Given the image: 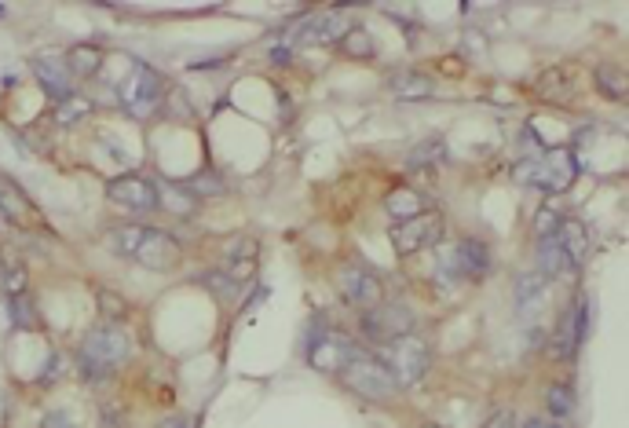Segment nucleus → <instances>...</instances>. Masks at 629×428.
Wrapping results in <instances>:
<instances>
[{"label":"nucleus","mask_w":629,"mask_h":428,"mask_svg":"<svg viewBox=\"0 0 629 428\" xmlns=\"http://www.w3.org/2000/svg\"><path fill=\"white\" fill-rule=\"evenodd\" d=\"M107 249L118 257L136 260L147 271H172L180 264V246L165 231L143 224H118L107 231Z\"/></svg>","instance_id":"f257e3e1"},{"label":"nucleus","mask_w":629,"mask_h":428,"mask_svg":"<svg viewBox=\"0 0 629 428\" xmlns=\"http://www.w3.org/2000/svg\"><path fill=\"white\" fill-rule=\"evenodd\" d=\"M578 158L571 147H553L542 150L538 158H527L516 165V183H527V187H538L545 194H564L571 183L578 180Z\"/></svg>","instance_id":"f03ea898"},{"label":"nucleus","mask_w":629,"mask_h":428,"mask_svg":"<svg viewBox=\"0 0 629 428\" xmlns=\"http://www.w3.org/2000/svg\"><path fill=\"white\" fill-rule=\"evenodd\" d=\"M132 352V341L121 326H99L85 337L81 344V374L92 381H103L107 374H114Z\"/></svg>","instance_id":"7ed1b4c3"},{"label":"nucleus","mask_w":629,"mask_h":428,"mask_svg":"<svg viewBox=\"0 0 629 428\" xmlns=\"http://www.w3.org/2000/svg\"><path fill=\"white\" fill-rule=\"evenodd\" d=\"M381 363L388 366V374H392L395 388H414L421 385V377L428 374V366H432V352H428V344L414 333H406V337H395V341L381 344Z\"/></svg>","instance_id":"20e7f679"},{"label":"nucleus","mask_w":629,"mask_h":428,"mask_svg":"<svg viewBox=\"0 0 629 428\" xmlns=\"http://www.w3.org/2000/svg\"><path fill=\"white\" fill-rule=\"evenodd\" d=\"M439 279L447 282H476L491 271V249L483 246L480 238H461V242H447L439 249L436 260Z\"/></svg>","instance_id":"39448f33"},{"label":"nucleus","mask_w":629,"mask_h":428,"mask_svg":"<svg viewBox=\"0 0 629 428\" xmlns=\"http://www.w3.org/2000/svg\"><path fill=\"white\" fill-rule=\"evenodd\" d=\"M161 96H165V77H161L158 70H150L147 63H132L128 77L118 85L121 107H125L132 118H150V114L161 107Z\"/></svg>","instance_id":"423d86ee"},{"label":"nucleus","mask_w":629,"mask_h":428,"mask_svg":"<svg viewBox=\"0 0 629 428\" xmlns=\"http://www.w3.org/2000/svg\"><path fill=\"white\" fill-rule=\"evenodd\" d=\"M344 385L352 388L355 396L370 399V403H381V399H392L395 396V381L388 374V366L377 359V355H366L359 352L352 363L341 370Z\"/></svg>","instance_id":"0eeeda50"},{"label":"nucleus","mask_w":629,"mask_h":428,"mask_svg":"<svg viewBox=\"0 0 629 428\" xmlns=\"http://www.w3.org/2000/svg\"><path fill=\"white\" fill-rule=\"evenodd\" d=\"M107 198L110 205H118V209H125L132 216H147L161 205L158 187L150 180H143V176H118V180H110Z\"/></svg>","instance_id":"6e6552de"},{"label":"nucleus","mask_w":629,"mask_h":428,"mask_svg":"<svg viewBox=\"0 0 629 428\" xmlns=\"http://www.w3.org/2000/svg\"><path fill=\"white\" fill-rule=\"evenodd\" d=\"M443 216L439 213H421L414 216V220H399V224L392 227V246L399 257H410V253H417V249L432 246V242H439L443 238Z\"/></svg>","instance_id":"1a4fd4ad"},{"label":"nucleus","mask_w":629,"mask_h":428,"mask_svg":"<svg viewBox=\"0 0 629 428\" xmlns=\"http://www.w3.org/2000/svg\"><path fill=\"white\" fill-rule=\"evenodd\" d=\"M337 289H341L344 300H352L355 308H377L381 304V279H377L374 271L363 268V264H341L337 268Z\"/></svg>","instance_id":"9d476101"},{"label":"nucleus","mask_w":629,"mask_h":428,"mask_svg":"<svg viewBox=\"0 0 629 428\" xmlns=\"http://www.w3.org/2000/svg\"><path fill=\"white\" fill-rule=\"evenodd\" d=\"M359 352H363V348L355 341H348L344 333H322L319 341L308 348V363L315 366V370H322V374H341Z\"/></svg>","instance_id":"9b49d317"},{"label":"nucleus","mask_w":629,"mask_h":428,"mask_svg":"<svg viewBox=\"0 0 629 428\" xmlns=\"http://www.w3.org/2000/svg\"><path fill=\"white\" fill-rule=\"evenodd\" d=\"M348 30H352L348 15L330 8V11H319V15H308L297 30L289 33V41L293 44H333V41H341Z\"/></svg>","instance_id":"f8f14e48"},{"label":"nucleus","mask_w":629,"mask_h":428,"mask_svg":"<svg viewBox=\"0 0 629 428\" xmlns=\"http://www.w3.org/2000/svg\"><path fill=\"white\" fill-rule=\"evenodd\" d=\"M363 326L374 341L388 344V341H395V337L414 333V311H406L403 304H381V308L366 311Z\"/></svg>","instance_id":"ddd939ff"},{"label":"nucleus","mask_w":629,"mask_h":428,"mask_svg":"<svg viewBox=\"0 0 629 428\" xmlns=\"http://www.w3.org/2000/svg\"><path fill=\"white\" fill-rule=\"evenodd\" d=\"M30 70H33V77L44 85L48 96H59V103L74 96V88H70V74H66V66L59 63L55 55H33Z\"/></svg>","instance_id":"4468645a"},{"label":"nucleus","mask_w":629,"mask_h":428,"mask_svg":"<svg viewBox=\"0 0 629 428\" xmlns=\"http://www.w3.org/2000/svg\"><path fill=\"white\" fill-rule=\"evenodd\" d=\"M545 300H549V279H545V275L527 271V275L516 279V308H520L523 315H538Z\"/></svg>","instance_id":"2eb2a0df"},{"label":"nucleus","mask_w":629,"mask_h":428,"mask_svg":"<svg viewBox=\"0 0 629 428\" xmlns=\"http://www.w3.org/2000/svg\"><path fill=\"white\" fill-rule=\"evenodd\" d=\"M556 242H560V249L567 253V260L571 264H586L589 257V227L582 224V220H560V227H556Z\"/></svg>","instance_id":"dca6fc26"},{"label":"nucleus","mask_w":629,"mask_h":428,"mask_svg":"<svg viewBox=\"0 0 629 428\" xmlns=\"http://www.w3.org/2000/svg\"><path fill=\"white\" fill-rule=\"evenodd\" d=\"M571 271H575V264L567 260V253L560 249L556 235L538 238V275H545V279H564Z\"/></svg>","instance_id":"f3484780"},{"label":"nucleus","mask_w":629,"mask_h":428,"mask_svg":"<svg viewBox=\"0 0 629 428\" xmlns=\"http://www.w3.org/2000/svg\"><path fill=\"white\" fill-rule=\"evenodd\" d=\"M388 92L399 99H428L436 96V81L428 74H417V70H399L388 77Z\"/></svg>","instance_id":"a211bd4d"},{"label":"nucleus","mask_w":629,"mask_h":428,"mask_svg":"<svg viewBox=\"0 0 629 428\" xmlns=\"http://www.w3.org/2000/svg\"><path fill=\"white\" fill-rule=\"evenodd\" d=\"M384 213L395 216V220H414V216L425 213V198L410 187H395L388 198H384Z\"/></svg>","instance_id":"6ab92c4d"},{"label":"nucleus","mask_w":629,"mask_h":428,"mask_svg":"<svg viewBox=\"0 0 629 428\" xmlns=\"http://www.w3.org/2000/svg\"><path fill=\"white\" fill-rule=\"evenodd\" d=\"M66 66H70V74L77 77H92L99 74V66H103V52H99L96 44H77V48H70V55H66Z\"/></svg>","instance_id":"aec40b11"},{"label":"nucleus","mask_w":629,"mask_h":428,"mask_svg":"<svg viewBox=\"0 0 629 428\" xmlns=\"http://www.w3.org/2000/svg\"><path fill=\"white\" fill-rule=\"evenodd\" d=\"M443 154H447V140H443V136H432V140L417 143V147L410 150V165H414V169H425V165H436Z\"/></svg>","instance_id":"412c9836"},{"label":"nucleus","mask_w":629,"mask_h":428,"mask_svg":"<svg viewBox=\"0 0 629 428\" xmlns=\"http://www.w3.org/2000/svg\"><path fill=\"white\" fill-rule=\"evenodd\" d=\"M85 114H92V103H88L85 96H70V99H63L59 103V110H55V121L63 125V129H70V125H77V121L85 118Z\"/></svg>","instance_id":"4be33fe9"},{"label":"nucleus","mask_w":629,"mask_h":428,"mask_svg":"<svg viewBox=\"0 0 629 428\" xmlns=\"http://www.w3.org/2000/svg\"><path fill=\"white\" fill-rule=\"evenodd\" d=\"M341 48L344 55H352V59H370V55H374V37L366 30H359V26H352V30L341 37Z\"/></svg>","instance_id":"5701e85b"},{"label":"nucleus","mask_w":629,"mask_h":428,"mask_svg":"<svg viewBox=\"0 0 629 428\" xmlns=\"http://www.w3.org/2000/svg\"><path fill=\"white\" fill-rule=\"evenodd\" d=\"M545 407H549V414L553 418H567L571 410H575V392H571V385H553L549 392H545Z\"/></svg>","instance_id":"b1692460"},{"label":"nucleus","mask_w":629,"mask_h":428,"mask_svg":"<svg viewBox=\"0 0 629 428\" xmlns=\"http://www.w3.org/2000/svg\"><path fill=\"white\" fill-rule=\"evenodd\" d=\"M597 81H600V92L608 99H626V74L622 70H615V66H600L597 70Z\"/></svg>","instance_id":"393cba45"},{"label":"nucleus","mask_w":629,"mask_h":428,"mask_svg":"<svg viewBox=\"0 0 629 428\" xmlns=\"http://www.w3.org/2000/svg\"><path fill=\"white\" fill-rule=\"evenodd\" d=\"M202 286L213 289V297L220 300H235L238 297V282L227 275V271H209V275H202Z\"/></svg>","instance_id":"a878e982"},{"label":"nucleus","mask_w":629,"mask_h":428,"mask_svg":"<svg viewBox=\"0 0 629 428\" xmlns=\"http://www.w3.org/2000/svg\"><path fill=\"white\" fill-rule=\"evenodd\" d=\"M0 268H4V293H8V297H22V289H26V271H22V264L4 260Z\"/></svg>","instance_id":"bb28decb"},{"label":"nucleus","mask_w":629,"mask_h":428,"mask_svg":"<svg viewBox=\"0 0 629 428\" xmlns=\"http://www.w3.org/2000/svg\"><path fill=\"white\" fill-rule=\"evenodd\" d=\"M8 308L15 315V326H33V304H26V297H8Z\"/></svg>","instance_id":"cd10ccee"},{"label":"nucleus","mask_w":629,"mask_h":428,"mask_svg":"<svg viewBox=\"0 0 629 428\" xmlns=\"http://www.w3.org/2000/svg\"><path fill=\"white\" fill-rule=\"evenodd\" d=\"M556 227H560V216H556L553 209H542V213L534 216V231H538V238L556 235Z\"/></svg>","instance_id":"c85d7f7f"},{"label":"nucleus","mask_w":629,"mask_h":428,"mask_svg":"<svg viewBox=\"0 0 629 428\" xmlns=\"http://www.w3.org/2000/svg\"><path fill=\"white\" fill-rule=\"evenodd\" d=\"M15 202H19V194L8 191V183H0V216H4V220H19Z\"/></svg>","instance_id":"c756f323"},{"label":"nucleus","mask_w":629,"mask_h":428,"mask_svg":"<svg viewBox=\"0 0 629 428\" xmlns=\"http://www.w3.org/2000/svg\"><path fill=\"white\" fill-rule=\"evenodd\" d=\"M191 191L220 194V191H224V183H220V180H202V176H198V180H191Z\"/></svg>","instance_id":"7c9ffc66"},{"label":"nucleus","mask_w":629,"mask_h":428,"mask_svg":"<svg viewBox=\"0 0 629 428\" xmlns=\"http://www.w3.org/2000/svg\"><path fill=\"white\" fill-rule=\"evenodd\" d=\"M44 428H74V421H70V414H52L44 421Z\"/></svg>","instance_id":"2f4dec72"},{"label":"nucleus","mask_w":629,"mask_h":428,"mask_svg":"<svg viewBox=\"0 0 629 428\" xmlns=\"http://www.w3.org/2000/svg\"><path fill=\"white\" fill-rule=\"evenodd\" d=\"M483 428H512V418H509V414H505V410H502V414H494V418L487 421V425H483Z\"/></svg>","instance_id":"473e14b6"},{"label":"nucleus","mask_w":629,"mask_h":428,"mask_svg":"<svg viewBox=\"0 0 629 428\" xmlns=\"http://www.w3.org/2000/svg\"><path fill=\"white\" fill-rule=\"evenodd\" d=\"M158 428H187V421H183V418H165Z\"/></svg>","instance_id":"72a5a7b5"},{"label":"nucleus","mask_w":629,"mask_h":428,"mask_svg":"<svg viewBox=\"0 0 629 428\" xmlns=\"http://www.w3.org/2000/svg\"><path fill=\"white\" fill-rule=\"evenodd\" d=\"M523 428H549V425H545L542 418H527V425H523Z\"/></svg>","instance_id":"f704fd0d"},{"label":"nucleus","mask_w":629,"mask_h":428,"mask_svg":"<svg viewBox=\"0 0 629 428\" xmlns=\"http://www.w3.org/2000/svg\"><path fill=\"white\" fill-rule=\"evenodd\" d=\"M103 428H114V425H110V421H107V425H103Z\"/></svg>","instance_id":"c9c22d12"},{"label":"nucleus","mask_w":629,"mask_h":428,"mask_svg":"<svg viewBox=\"0 0 629 428\" xmlns=\"http://www.w3.org/2000/svg\"><path fill=\"white\" fill-rule=\"evenodd\" d=\"M425 428H439V425H425Z\"/></svg>","instance_id":"e433bc0d"},{"label":"nucleus","mask_w":629,"mask_h":428,"mask_svg":"<svg viewBox=\"0 0 629 428\" xmlns=\"http://www.w3.org/2000/svg\"><path fill=\"white\" fill-rule=\"evenodd\" d=\"M549 428H560V425H549Z\"/></svg>","instance_id":"4c0bfd02"},{"label":"nucleus","mask_w":629,"mask_h":428,"mask_svg":"<svg viewBox=\"0 0 629 428\" xmlns=\"http://www.w3.org/2000/svg\"><path fill=\"white\" fill-rule=\"evenodd\" d=\"M0 15H4V8H0Z\"/></svg>","instance_id":"58836bf2"}]
</instances>
